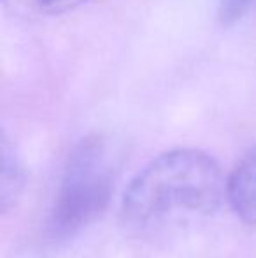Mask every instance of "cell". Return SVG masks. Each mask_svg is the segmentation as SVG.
<instances>
[{"label": "cell", "instance_id": "3957f363", "mask_svg": "<svg viewBox=\"0 0 256 258\" xmlns=\"http://www.w3.org/2000/svg\"><path fill=\"white\" fill-rule=\"evenodd\" d=\"M226 199L240 220L256 227V146L239 160L226 177Z\"/></svg>", "mask_w": 256, "mask_h": 258}, {"label": "cell", "instance_id": "5b68a950", "mask_svg": "<svg viewBox=\"0 0 256 258\" xmlns=\"http://www.w3.org/2000/svg\"><path fill=\"white\" fill-rule=\"evenodd\" d=\"M251 4H253V0H219V7H218L219 21L223 25H233L247 13Z\"/></svg>", "mask_w": 256, "mask_h": 258}, {"label": "cell", "instance_id": "7a4b0ae2", "mask_svg": "<svg viewBox=\"0 0 256 258\" xmlns=\"http://www.w3.org/2000/svg\"><path fill=\"white\" fill-rule=\"evenodd\" d=\"M113 158L102 139H86L70 156L55 204L56 228L77 230L106 207L113 186Z\"/></svg>", "mask_w": 256, "mask_h": 258}, {"label": "cell", "instance_id": "6da1fadb", "mask_svg": "<svg viewBox=\"0 0 256 258\" xmlns=\"http://www.w3.org/2000/svg\"><path fill=\"white\" fill-rule=\"evenodd\" d=\"M226 197V179L211 155L179 148L156 156L132 181L121 202L130 227L160 228L211 216Z\"/></svg>", "mask_w": 256, "mask_h": 258}, {"label": "cell", "instance_id": "277c9868", "mask_svg": "<svg viewBox=\"0 0 256 258\" xmlns=\"http://www.w3.org/2000/svg\"><path fill=\"white\" fill-rule=\"evenodd\" d=\"M88 0H4L13 13L28 18L60 16L81 7Z\"/></svg>", "mask_w": 256, "mask_h": 258}]
</instances>
